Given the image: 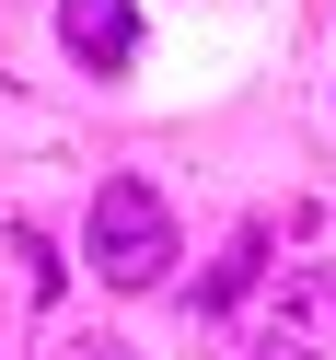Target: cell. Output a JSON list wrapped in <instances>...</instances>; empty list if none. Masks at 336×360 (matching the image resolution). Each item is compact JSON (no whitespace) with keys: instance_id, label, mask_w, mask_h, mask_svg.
Here are the masks:
<instances>
[{"instance_id":"1","label":"cell","mask_w":336,"mask_h":360,"mask_svg":"<svg viewBox=\"0 0 336 360\" xmlns=\"http://www.w3.org/2000/svg\"><path fill=\"white\" fill-rule=\"evenodd\" d=\"M81 256H93L105 290H151V279L174 267V210H163V186H151V174H105Z\"/></svg>"},{"instance_id":"2","label":"cell","mask_w":336,"mask_h":360,"mask_svg":"<svg viewBox=\"0 0 336 360\" xmlns=\"http://www.w3.org/2000/svg\"><path fill=\"white\" fill-rule=\"evenodd\" d=\"M232 360H336V267H278V290Z\"/></svg>"},{"instance_id":"3","label":"cell","mask_w":336,"mask_h":360,"mask_svg":"<svg viewBox=\"0 0 336 360\" xmlns=\"http://www.w3.org/2000/svg\"><path fill=\"white\" fill-rule=\"evenodd\" d=\"M58 47L116 82L128 58H140V12H128V0H58Z\"/></svg>"},{"instance_id":"4","label":"cell","mask_w":336,"mask_h":360,"mask_svg":"<svg viewBox=\"0 0 336 360\" xmlns=\"http://www.w3.org/2000/svg\"><path fill=\"white\" fill-rule=\"evenodd\" d=\"M255 279H267V221H243V233L220 244V267L197 279V314H232V302H243Z\"/></svg>"},{"instance_id":"5","label":"cell","mask_w":336,"mask_h":360,"mask_svg":"<svg viewBox=\"0 0 336 360\" xmlns=\"http://www.w3.org/2000/svg\"><path fill=\"white\" fill-rule=\"evenodd\" d=\"M70 360H140V349H128V337H93V349H70Z\"/></svg>"}]
</instances>
